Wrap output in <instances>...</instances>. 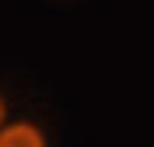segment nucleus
<instances>
[{"mask_svg": "<svg viewBox=\"0 0 154 147\" xmlns=\"http://www.w3.org/2000/svg\"><path fill=\"white\" fill-rule=\"evenodd\" d=\"M0 147H49V137L32 119H11L0 130Z\"/></svg>", "mask_w": 154, "mask_h": 147, "instance_id": "f257e3e1", "label": "nucleus"}, {"mask_svg": "<svg viewBox=\"0 0 154 147\" xmlns=\"http://www.w3.org/2000/svg\"><path fill=\"white\" fill-rule=\"evenodd\" d=\"M7 123H11V119H7V98L0 95V130L7 126Z\"/></svg>", "mask_w": 154, "mask_h": 147, "instance_id": "f03ea898", "label": "nucleus"}]
</instances>
